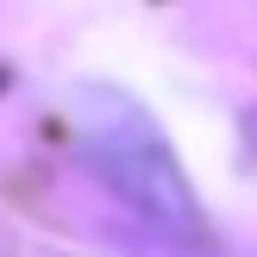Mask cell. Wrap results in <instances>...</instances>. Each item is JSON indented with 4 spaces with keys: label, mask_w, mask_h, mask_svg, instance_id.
Listing matches in <instances>:
<instances>
[{
    "label": "cell",
    "mask_w": 257,
    "mask_h": 257,
    "mask_svg": "<svg viewBox=\"0 0 257 257\" xmlns=\"http://www.w3.org/2000/svg\"><path fill=\"white\" fill-rule=\"evenodd\" d=\"M75 113H82V151L107 176L113 195L132 213H145L151 232L176 238V245H207V213H201L170 138L151 125V113L113 88H82Z\"/></svg>",
    "instance_id": "1"
}]
</instances>
